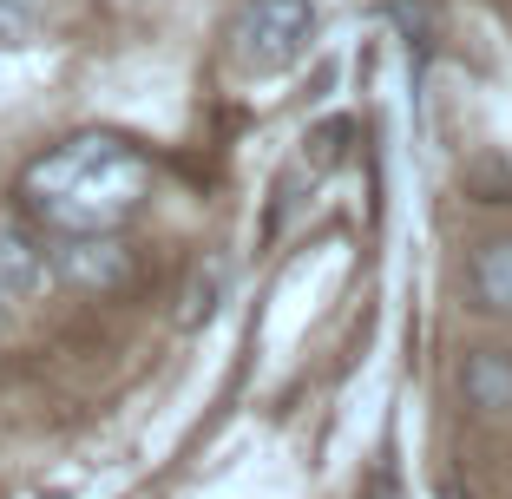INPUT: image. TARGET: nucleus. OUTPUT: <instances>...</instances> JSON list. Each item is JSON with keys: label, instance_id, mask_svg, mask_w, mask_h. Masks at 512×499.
<instances>
[{"label": "nucleus", "instance_id": "obj_8", "mask_svg": "<svg viewBox=\"0 0 512 499\" xmlns=\"http://www.w3.org/2000/svg\"><path fill=\"white\" fill-rule=\"evenodd\" d=\"M0 322H7V296H0Z\"/></svg>", "mask_w": 512, "mask_h": 499}, {"label": "nucleus", "instance_id": "obj_6", "mask_svg": "<svg viewBox=\"0 0 512 499\" xmlns=\"http://www.w3.org/2000/svg\"><path fill=\"white\" fill-rule=\"evenodd\" d=\"M473 296H480V309H493V316H512V237H493L473 250V270H467Z\"/></svg>", "mask_w": 512, "mask_h": 499}, {"label": "nucleus", "instance_id": "obj_3", "mask_svg": "<svg viewBox=\"0 0 512 499\" xmlns=\"http://www.w3.org/2000/svg\"><path fill=\"white\" fill-rule=\"evenodd\" d=\"M46 257H53V283L86 289V296H112V289L132 283V250H125L119 230H86V237H46Z\"/></svg>", "mask_w": 512, "mask_h": 499}, {"label": "nucleus", "instance_id": "obj_1", "mask_svg": "<svg viewBox=\"0 0 512 499\" xmlns=\"http://www.w3.org/2000/svg\"><path fill=\"white\" fill-rule=\"evenodd\" d=\"M151 197V158L119 132H73L20 171V211L46 237L125 230Z\"/></svg>", "mask_w": 512, "mask_h": 499}, {"label": "nucleus", "instance_id": "obj_4", "mask_svg": "<svg viewBox=\"0 0 512 499\" xmlns=\"http://www.w3.org/2000/svg\"><path fill=\"white\" fill-rule=\"evenodd\" d=\"M46 283H53L46 237H33V230H20V224H0V296H7V303H33Z\"/></svg>", "mask_w": 512, "mask_h": 499}, {"label": "nucleus", "instance_id": "obj_5", "mask_svg": "<svg viewBox=\"0 0 512 499\" xmlns=\"http://www.w3.org/2000/svg\"><path fill=\"white\" fill-rule=\"evenodd\" d=\"M460 394L480 414H506L512 408V348H473L460 362Z\"/></svg>", "mask_w": 512, "mask_h": 499}, {"label": "nucleus", "instance_id": "obj_2", "mask_svg": "<svg viewBox=\"0 0 512 499\" xmlns=\"http://www.w3.org/2000/svg\"><path fill=\"white\" fill-rule=\"evenodd\" d=\"M322 33L316 0H243L230 14V60L243 79H283L309 60V46Z\"/></svg>", "mask_w": 512, "mask_h": 499}, {"label": "nucleus", "instance_id": "obj_7", "mask_svg": "<svg viewBox=\"0 0 512 499\" xmlns=\"http://www.w3.org/2000/svg\"><path fill=\"white\" fill-rule=\"evenodd\" d=\"M40 14H46V0H0V53L27 46L40 33Z\"/></svg>", "mask_w": 512, "mask_h": 499}]
</instances>
